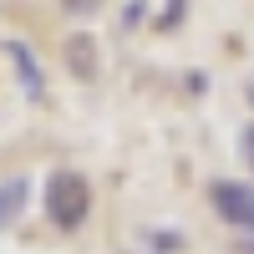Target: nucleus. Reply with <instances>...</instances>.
<instances>
[{
	"mask_svg": "<svg viewBox=\"0 0 254 254\" xmlns=\"http://www.w3.org/2000/svg\"><path fill=\"white\" fill-rule=\"evenodd\" d=\"M66 66H71V76H81V81L97 76V41H92V36H71V41H66Z\"/></svg>",
	"mask_w": 254,
	"mask_h": 254,
	"instance_id": "nucleus-5",
	"label": "nucleus"
},
{
	"mask_svg": "<svg viewBox=\"0 0 254 254\" xmlns=\"http://www.w3.org/2000/svg\"><path fill=\"white\" fill-rule=\"evenodd\" d=\"M41 198H46V219L61 234H76V229L92 219V183H87V173H76V168H56L46 178V188H41Z\"/></svg>",
	"mask_w": 254,
	"mask_h": 254,
	"instance_id": "nucleus-1",
	"label": "nucleus"
},
{
	"mask_svg": "<svg viewBox=\"0 0 254 254\" xmlns=\"http://www.w3.org/2000/svg\"><path fill=\"white\" fill-rule=\"evenodd\" d=\"M208 203H214V214L229 224V229H239V234H254V178H219V183H208Z\"/></svg>",
	"mask_w": 254,
	"mask_h": 254,
	"instance_id": "nucleus-2",
	"label": "nucleus"
},
{
	"mask_svg": "<svg viewBox=\"0 0 254 254\" xmlns=\"http://www.w3.org/2000/svg\"><path fill=\"white\" fill-rule=\"evenodd\" d=\"M153 249L158 254H178L183 249V234H153Z\"/></svg>",
	"mask_w": 254,
	"mask_h": 254,
	"instance_id": "nucleus-9",
	"label": "nucleus"
},
{
	"mask_svg": "<svg viewBox=\"0 0 254 254\" xmlns=\"http://www.w3.org/2000/svg\"><path fill=\"white\" fill-rule=\"evenodd\" d=\"M102 5H107V0H61V10H66V15H97Z\"/></svg>",
	"mask_w": 254,
	"mask_h": 254,
	"instance_id": "nucleus-7",
	"label": "nucleus"
},
{
	"mask_svg": "<svg viewBox=\"0 0 254 254\" xmlns=\"http://www.w3.org/2000/svg\"><path fill=\"white\" fill-rule=\"evenodd\" d=\"M142 10H147L142 0H132V5H127V15H122V26H127V31H132V26H142Z\"/></svg>",
	"mask_w": 254,
	"mask_h": 254,
	"instance_id": "nucleus-10",
	"label": "nucleus"
},
{
	"mask_svg": "<svg viewBox=\"0 0 254 254\" xmlns=\"http://www.w3.org/2000/svg\"><path fill=\"white\" fill-rule=\"evenodd\" d=\"M239 158H244V168L254 173V122H249L244 132H239Z\"/></svg>",
	"mask_w": 254,
	"mask_h": 254,
	"instance_id": "nucleus-8",
	"label": "nucleus"
},
{
	"mask_svg": "<svg viewBox=\"0 0 254 254\" xmlns=\"http://www.w3.org/2000/svg\"><path fill=\"white\" fill-rule=\"evenodd\" d=\"M183 15H188V0H168V10L153 20V26H158V31H178V26H183Z\"/></svg>",
	"mask_w": 254,
	"mask_h": 254,
	"instance_id": "nucleus-6",
	"label": "nucleus"
},
{
	"mask_svg": "<svg viewBox=\"0 0 254 254\" xmlns=\"http://www.w3.org/2000/svg\"><path fill=\"white\" fill-rule=\"evenodd\" d=\"M26 198H31V178H5L0 183V229H10L20 214H26Z\"/></svg>",
	"mask_w": 254,
	"mask_h": 254,
	"instance_id": "nucleus-4",
	"label": "nucleus"
},
{
	"mask_svg": "<svg viewBox=\"0 0 254 254\" xmlns=\"http://www.w3.org/2000/svg\"><path fill=\"white\" fill-rule=\"evenodd\" d=\"M0 51L10 56V66H15V76H20V87H26V97L41 102V97H46V76H41V61L31 56V46H26V41H5Z\"/></svg>",
	"mask_w": 254,
	"mask_h": 254,
	"instance_id": "nucleus-3",
	"label": "nucleus"
},
{
	"mask_svg": "<svg viewBox=\"0 0 254 254\" xmlns=\"http://www.w3.org/2000/svg\"><path fill=\"white\" fill-rule=\"evenodd\" d=\"M249 107H254V87H249Z\"/></svg>",
	"mask_w": 254,
	"mask_h": 254,
	"instance_id": "nucleus-12",
	"label": "nucleus"
},
{
	"mask_svg": "<svg viewBox=\"0 0 254 254\" xmlns=\"http://www.w3.org/2000/svg\"><path fill=\"white\" fill-rule=\"evenodd\" d=\"M239 254H254V234H244V239H239Z\"/></svg>",
	"mask_w": 254,
	"mask_h": 254,
	"instance_id": "nucleus-11",
	"label": "nucleus"
}]
</instances>
